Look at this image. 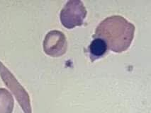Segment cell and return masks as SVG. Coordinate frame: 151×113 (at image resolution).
Masks as SVG:
<instances>
[{
    "mask_svg": "<svg viewBox=\"0 0 151 113\" xmlns=\"http://www.w3.org/2000/svg\"><path fill=\"white\" fill-rule=\"evenodd\" d=\"M135 29V26L122 16H111L100 23L94 37L103 39L109 49L120 53L131 45Z\"/></svg>",
    "mask_w": 151,
    "mask_h": 113,
    "instance_id": "1",
    "label": "cell"
},
{
    "mask_svg": "<svg viewBox=\"0 0 151 113\" xmlns=\"http://www.w3.org/2000/svg\"><path fill=\"white\" fill-rule=\"evenodd\" d=\"M86 15L87 9L82 1L70 0L61 10L60 19L65 27L72 29L82 25Z\"/></svg>",
    "mask_w": 151,
    "mask_h": 113,
    "instance_id": "2",
    "label": "cell"
},
{
    "mask_svg": "<svg viewBox=\"0 0 151 113\" xmlns=\"http://www.w3.org/2000/svg\"><path fill=\"white\" fill-rule=\"evenodd\" d=\"M0 76L6 84V86L12 90L22 106L25 113H32L30 102L29 95L24 89L21 83L17 81L14 74L9 70V69L0 61Z\"/></svg>",
    "mask_w": 151,
    "mask_h": 113,
    "instance_id": "3",
    "label": "cell"
},
{
    "mask_svg": "<svg viewBox=\"0 0 151 113\" xmlns=\"http://www.w3.org/2000/svg\"><path fill=\"white\" fill-rule=\"evenodd\" d=\"M43 50L49 56L60 57L65 53L68 43L65 34L57 30L49 31L43 42Z\"/></svg>",
    "mask_w": 151,
    "mask_h": 113,
    "instance_id": "4",
    "label": "cell"
},
{
    "mask_svg": "<svg viewBox=\"0 0 151 113\" xmlns=\"http://www.w3.org/2000/svg\"><path fill=\"white\" fill-rule=\"evenodd\" d=\"M108 47L106 42L99 38H95L89 46V56L92 62L102 57L106 54Z\"/></svg>",
    "mask_w": 151,
    "mask_h": 113,
    "instance_id": "5",
    "label": "cell"
},
{
    "mask_svg": "<svg viewBox=\"0 0 151 113\" xmlns=\"http://www.w3.org/2000/svg\"><path fill=\"white\" fill-rule=\"evenodd\" d=\"M14 108V99L10 92L0 88V113H12Z\"/></svg>",
    "mask_w": 151,
    "mask_h": 113,
    "instance_id": "6",
    "label": "cell"
}]
</instances>
